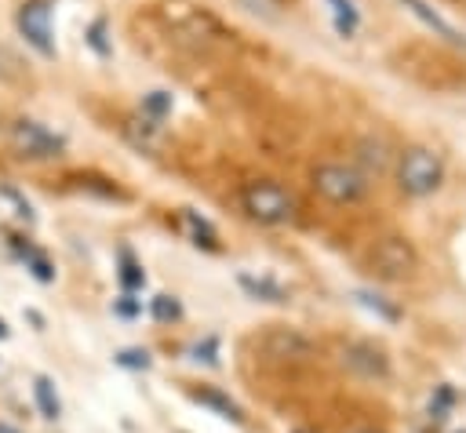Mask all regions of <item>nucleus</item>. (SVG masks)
<instances>
[{"instance_id": "obj_1", "label": "nucleus", "mask_w": 466, "mask_h": 433, "mask_svg": "<svg viewBox=\"0 0 466 433\" xmlns=\"http://www.w3.org/2000/svg\"><path fill=\"white\" fill-rule=\"evenodd\" d=\"M397 182H400V189L411 193V196H430V193H437L441 182H444V160H441V153H433V149H426V146L404 149L400 160H397Z\"/></svg>"}, {"instance_id": "obj_2", "label": "nucleus", "mask_w": 466, "mask_h": 433, "mask_svg": "<svg viewBox=\"0 0 466 433\" xmlns=\"http://www.w3.org/2000/svg\"><path fill=\"white\" fill-rule=\"evenodd\" d=\"M240 204L255 222H266V226H284L295 215L291 193H284L277 182H248L240 189Z\"/></svg>"}, {"instance_id": "obj_3", "label": "nucleus", "mask_w": 466, "mask_h": 433, "mask_svg": "<svg viewBox=\"0 0 466 433\" xmlns=\"http://www.w3.org/2000/svg\"><path fill=\"white\" fill-rule=\"evenodd\" d=\"M313 186L331 204H357L368 193V175H360L346 164H320L313 171Z\"/></svg>"}, {"instance_id": "obj_4", "label": "nucleus", "mask_w": 466, "mask_h": 433, "mask_svg": "<svg viewBox=\"0 0 466 433\" xmlns=\"http://www.w3.org/2000/svg\"><path fill=\"white\" fill-rule=\"evenodd\" d=\"M415 262H419V255H415V247H411L404 237H382V240L375 244V251H371V269H375L382 280H400V277H408V273L415 269Z\"/></svg>"}, {"instance_id": "obj_5", "label": "nucleus", "mask_w": 466, "mask_h": 433, "mask_svg": "<svg viewBox=\"0 0 466 433\" xmlns=\"http://www.w3.org/2000/svg\"><path fill=\"white\" fill-rule=\"evenodd\" d=\"M160 15H164V22L171 25V29H178V33H186V36H218V22L204 11V7H197V4H186V0H167L164 7H160Z\"/></svg>"}, {"instance_id": "obj_6", "label": "nucleus", "mask_w": 466, "mask_h": 433, "mask_svg": "<svg viewBox=\"0 0 466 433\" xmlns=\"http://www.w3.org/2000/svg\"><path fill=\"white\" fill-rule=\"evenodd\" d=\"M18 29H22V36L40 51V55H55V40H51V11H47V4H40V0H29V4H22V11H18Z\"/></svg>"}, {"instance_id": "obj_7", "label": "nucleus", "mask_w": 466, "mask_h": 433, "mask_svg": "<svg viewBox=\"0 0 466 433\" xmlns=\"http://www.w3.org/2000/svg\"><path fill=\"white\" fill-rule=\"evenodd\" d=\"M15 142L25 156H36V160H47V156H58L62 153V138L55 131H47L44 124H33V120H18L15 124Z\"/></svg>"}, {"instance_id": "obj_8", "label": "nucleus", "mask_w": 466, "mask_h": 433, "mask_svg": "<svg viewBox=\"0 0 466 433\" xmlns=\"http://www.w3.org/2000/svg\"><path fill=\"white\" fill-rule=\"evenodd\" d=\"M342 360H346L353 371H360L364 378H386V375H390L386 353L375 349L371 342H350V346L342 349Z\"/></svg>"}, {"instance_id": "obj_9", "label": "nucleus", "mask_w": 466, "mask_h": 433, "mask_svg": "<svg viewBox=\"0 0 466 433\" xmlns=\"http://www.w3.org/2000/svg\"><path fill=\"white\" fill-rule=\"evenodd\" d=\"M400 4H404V7H408L415 18H422V22H426L433 33H441L448 44H455V47H466V36H462V33H459V29H455L448 18H441V15H437V11H433L426 0H400Z\"/></svg>"}, {"instance_id": "obj_10", "label": "nucleus", "mask_w": 466, "mask_h": 433, "mask_svg": "<svg viewBox=\"0 0 466 433\" xmlns=\"http://www.w3.org/2000/svg\"><path fill=\"white\" fill-rule=\"evenodd\" d=\"M124 131H127V138H131L142 153H157V149L164 146V127H160V120H153V116H135V120L124 124Z\"/></svg>"}, {"instance_id": "obj_11", "label": "nucleus", "mask_w": 466, "mask_h": 433, "mask_svg": "<svg viewBox=\"0 0 466 433\" xmlns=\"http://www.w3.org/2000/svg\"><path fill=\"white\" fill-rule=\"evenodd\" d=\"M266 349H269L273 357H295V360L309 357V342H306L299 331H288V327L269 331V335H266Z\"/></svg>"}, {"instance_id": "obj_12", "label": "nucleus", "mask_w": 466, "mask_h": 433, "mask_svg": "<svg viewBox=\"0 0 466 433\" xmlns=\"http://www.w3.org/2000/svg\"><path fill=\"white\" fill-rule=\"evenodd\" d=\"M237 284L251 295V298H262V302H284L288 298V291L277 284V280H269V277H251V273H240L237 277Z\"/></svg>"}, {"instance_id": "obj_13", "label": "nucleus", "mask_w": 466, "mask_h": 433, "mask_svg": "<svg viewBox=\"0 0 466 433\" xmlns=\"http://www.w3.org/2000/svg\"><path fill=\"white\" fill-rule=\"evenodd\" d=\"M357 160L368 167V175L375 171V175H382L386 171V164H390V149H386V142L382 138H364L360 146H357Z\"/></svg>"}, {"instance_id": "obj_14", "label": "nucleus", "mask_w": 466, "mask_h": 433, "mask_svg": "<svg viewBox=\"0 0 466 433\" xmlns=\"http://www.w3.org/2000/svg\"><path fill=\"white\" fill-rule=\"evenodd\" d=\"M33 397H36V408H40V415L44 418H58L62 415V404H58V393H55V382L51 378H36L33 382Z\"/></svg>"}, {"instance_id": "obj_15", "label": "nucleus", "mask_w": 466, "mask_h": 433, "mask_svg": "<svg viewBox=\"0 0 466 433\" xmlns=\"http://www.w3.org/2000/svg\"><path fill=\"white\" fill-rule=\"evenodd\" d=\"M328 4H331V15H335V29H339L342 36H353L357 25H360L357 4H353V0H328Z\"/></svg>"}, {"instance_id": "obj_16", "label": "nucleus", "mask_w": 466, "mask_h": 433, "mask_svg": "<svg viewBox=\"0 0 466 433\" xmlns=\"http://www.w3.org/2000/svg\"><path fill=\"white\" fill-rule=\"evenodd\" d=\"M142 109H146V116L164 120V116L171 113V95H167V91H149V95L142 98Z\"/></svg>"}, {"instance_id": "obj_17", "label": "nucleus", "mask_w": 466, "mask_h": 433, "mask_svg": "<svg viewBox=\"0 0 466 433\" xmlns=\"http://www.w3.org/2000/svg\"><path fill=\"white\" fill-rule=\"evenodd\" d=\"M186 226H189V233L197 237V244H204V247H215V229H211L204 218H197L193 211H186Z\"/></svg>"}, {"instance_id": "obj_18", "label": "nucleus", "mask_w": 466, "mask_h": 433, "mask_svg": "<svg viewBox=\"0 0 466 433\" xmlns=\"http://www.w3.org/2000/svg\"><path fill=\"white\" fill-rule=\"evenodd\" d=\"M197 400H200V404H211V408H215L218 415H226V418H240V415H237V404L226 400V397H218V393H211V389L197 393Z\"/></svg>"}, {"instance_id": "obj_19", "label": "nucleus", "mask_w": 466, "mask_h": 433, "mask_svg": "<svg viewBox=\"0 0 466 433\" xmlns=\"http://www.w3.org/2000/svg\"><path fill=\"white\" fill-rule=\"evenodd\" d=\"M178 313H182V309H178V302H175L171 295H157V298H153V317H157V320H175Z\"/></svg>"}, {"instance_id": "obj_20", "label": "nucleus", "mask_w": 466, "mask_h": 433, "mask_svg": "<svg viewBox=\"0 0 466 433\" xmlns=\"http://www.w3.org/2000/svg\"><path fill=\"white\" fill-rule=\"evenodd\" d=\"M116 364H120V368H138V371H146V368H149V353H146V349H120V353H116Z\"/></svg>"}, {"instance_id": "obj_21", "label": "nucleus", "mask_w": 466, "mask_h": 433, "mask_svg": "<svg viewBox=\"0 0 466 433\" xmlns=\"http://www.w3.org/2000/svg\"><path fill=\"white\" fill-rule=\"evenodd\" d=\"M357 298H360V302H364L368 309H375L379 317H386V320H397V317H400V313H397L393 306H386V302H382L379 295H368V291H357Z\"/></svg>"}, {"instance_id": "obj_22", "label": "nucleus", "mask_w": 466, "mask_h": 433, "mask_svg": "<svg viewBox=\"0 0 466 433\" xmlns=\"http://www.w3.org/2000/svg\"><path fill=\"white\" fill-rule=\"evenodd\" d=\"M120 284L131 291V287H142L146 284V273L135 266V262H124V269H120Z\"/></svg>"}, {"instance_id": "obj_23", "label": "nucleus", "mask_w": 466, "mask_h": 433, "mask_svg": "<svg viewBox=\"0 0 466 433\" xmlns=\"http://www.w3.org/2000/svg\"><path fill=\"white\" fill-rule=\"evenodd\" d=\"M87 44L98 51V55H109V44H106V22H95L87 29Z\"/></svg>"}, {"instance_id": "obj_24", "label": "nucleus", "mask_w": 466, "mask_h": 433, "mask_svg": "<svg viewBox=\"0 0 466 433\" xmlns=\"http://www.w3.org/2000/svg\"><path fill=\"white\" fill-rule=\"evenodd\" d=\"M29 266H33V277H36V280H55V269H51V262H47V258L29 255Z\"/></svg>"}, {"instance_id": "obj_25", "label": "nucleus", "mask_w": 466, "mask_h": 433, "mask_svg": "<svg viewBox=\"0 0 466 433\" xmlns=\"http://www.w3.org/2000/svg\"><path fill=\"white\" fill-rule=\"evenodd\" d=\"M193 353H197V360L215 364V360H218V357H215V353H218V342H215V338H204V342H197V349H193Z\"/></svg>"}, {"instance_id": "obj_26", "label": "nucleus", "mask_w": 466, "mask_h": 433, "mask_svg": "<svg viewBox=\"0 0 466 433\" xmlns=\"http://www.w3.org/2000/svg\"><path fill=\"white\" fill-rule=\"evenodd\" d=\"M116 313H120V317H135V313H138V302H135V295H127V291H124V295L116 298Z\"/></svg>"}, {"instance_id": "obj_27", "label": "nucleus", "mask_w": 466, "mask_h": 433, "mask_svg": "<svg viewBox=\"0 0 466 433\" xmlns=\"http://www.w3.org/2000/svg\"><path fill=\"white\" fill-rule=\"evenodd\" d=\"M0 433H18V429H15V426H4V422H0Z\"/></svg>"}, {"instance_id": "obj_28", "label": "nucleus", "mask_w": 466, "mask_h": 433, "mask_svg": "<svg viewBox=\"0 0 466 433\" xmlns=\"http://www.w3.org/2000/svg\"><path fill=\"white\" fill-rule=\"evenodd\" d=\"M4 335H7V331H4V320H0V338H4Z\"/></svg>"}]
</instances>
